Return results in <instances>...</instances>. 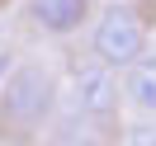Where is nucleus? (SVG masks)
Wrapping results in <instances>:
<instances>
[{
	"label": "nucleus",
	"instance_id": "obj_1",
	"mask_svg": "<svg viewBox=\"0 0 156 146\" xmlns=\"http://www.w3.org/2000/svg\"><path fill=\"white\" fill-rule=\"evenodd\" d=\"M57 108V76L43 61H19L0 76V123L14 132H33Z\"/></svg>",
	"mask_w": 156,
	"mask_h": 146
},
{
	"label": "nucleus",
	"instance_id": "obj_2",
	"mask_svg": "<svg viewBox=\"0 0 156 146\" xmlns=\"http://www.w3.org/2000/svg\"><path fill=\"white\" fill-rule=\"evenodd\" d=\"M142 52H147V19H142V10L114 0L95 19V29H90V57L99 66H109V71H128Z\"/></svg>",
	"mask_w": 156,
	"mask_h": 146
},
{
	"label": "nucleus",
	"instance_id": "obj_3",
	"mask_svg": "<svg viewBox=\"0 0 156 146\" xmlns=\"http://www.w3.org/2000/svg\"><path fill=\"white\" fill-rule=\"evenodd\" d=\"M118 104H123L118 71L99 66V61L76 66V76H71V108H76L80 123H109L118 113Z\"/></svg>",
	"mask_w": 156,
	"mask_h": 146
},
{
	"label": "nucleus",
	"instance_id": "obj_4",
	"mask_svg": "<svg viewBox=\"0 0 156 146\" xmlns=\"http://www.w3.org/2000/svg\"><path fill=\"white\" fill-rule=\"evenodd\" d=\"M29 19L52 38H66L90 19V0H29Z\"/></svg>",
	"mask_w": 156,
	"mask_h": 146
},
{
	"label": "nucleus",
	"instance_id": "obj_5",
	"mask_svg": "<svg viewBox=\"0 0 156 146\" xmlns=\"http://www.w3.org/2000/svg\"><path fill=\"white\" fill-rule=\"evenodd\" d=\"M123 99L137 113H156V52H142L123 71Z\"/></svg>",
	"mask_w": 156,
	"mask_h": 146
},
{
	"label": "nucleus",
	"instance_id": "obj_6",
	"mask_svg": "<svg viewBox=\"0 0 156 146\" xmlns=\"http://www.w3.org/2000/svg\"><path fill=\"white\" fill-rule=\"evenodd\" d=\"M123 146H156V113H142L123 132Z\"/></svg>",
	"mask_w": 156,
	"mask_h": 146
},
{
	"label": "nucleus",
	"instance_id": "obj_7",
	"mask_svg": "<svg viewBox=\"0 0 156 146\" xmlns=\"http://www.w3.org/2000/svg\"><path fill=\"white\" fill-rule=\"evenodd\" d=\"M48 146H104L90 127H62V132H52V141Z\"/></svg>",
	"mask_w": 156,
	"mask_h": 146
},
{
	"label": "nucleus",
	"instance_id": "obj_8",
	"mask_svg": "<svg viewBox=\"0 0 156 146\" xmlns=\"http://www.w3.org/2000/svg\"><path fill=\"white\" fill-rule=\"evenodd\" d=\"M0 146H33V141H24V137H0Z\"/></svg>",
	"mask_w": 156,
	"mask_h": 146
},
{
	"label": "nucleus",
	"instance_id": "obj_9",
	"mask_svg": "<svg viewBox=\"0 0 156 146\" xmlns=\"http://www.w3.org/2000/svg\"><path fill=\"white\" fill-rule=\"evenodd\" d=\"M5 71H10V57H5V52H0V76H5Z\"/></svg>",
	"mask_w": 156,
	"mask_h": 146
}]
</instances>
